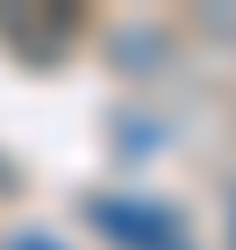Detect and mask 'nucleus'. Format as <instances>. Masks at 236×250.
I'll use <instances>...</instances> for the list:
<instances>
[{"instance_id":"1","label":"nucleus","mask_w":236,"mask_h":250,"mask_svg":"<svg viewBox=\"0 0 236 250\" xmlns=\"http://www.w3.org/2000/svg\"><path fill=\"white\" fill-rule=\"evenodd\" d=\"M86 214L122 250H179V214L172 208H150V200H93Z\"/></svg>"},{"instance_id":"2","label":"nucleus","mask_w":236,"mask_h":250,"mask_svg":"<svg viewBox=\"0 0 236 250\" xmlns=\"http://www.w3.org/2000/svg\"><path fill=\"white\" fill-rule=\"evenodd\" d=\"M7 250H58V243H50V236H15Z\"/></svg>"}]
</instances>
